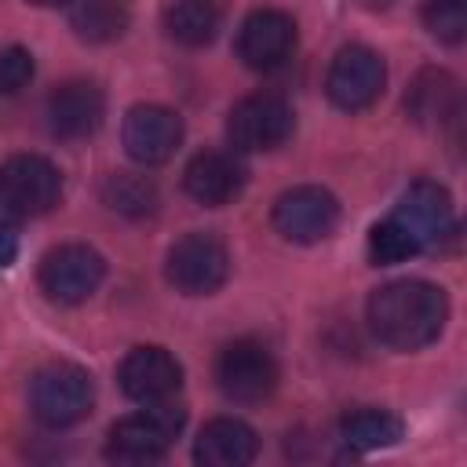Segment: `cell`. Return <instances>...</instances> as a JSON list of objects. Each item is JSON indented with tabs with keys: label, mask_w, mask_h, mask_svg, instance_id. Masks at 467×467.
<instances>
[{
	"label": "cell",
	"mask_w": 467,
	"mask_h": 467,
	"mask_svg": "<svg viewBox=\"0 0 467 467\" xmlns=\"http://www.w3.org/2000/svg\"><path fill=\"white\" fill-rule=\"evenodd\" d=\"M368 328L390 350H420L434 343L449 321V299L438 285L420 277L387 281L368 296Z\"/></svg>",
	"instance_id": "6da1fadb"
},
{
	"label": "cell",
	"mask_w": 467,
	"mask_h": 467,
	"mask_svg": "<svg viewBox=\"0 0 467 467\" xmlns=\"http://www.w3.org/2000/svg\"><path fill=\"white\" fill-rule=\"evenodd\" d=\"M182 423H186V409L175 405V398L171 401L142 405L139 412H131V416H124V420H117L109 427L106 456L113 463H128V467L153 463V460H161L175 445Z\"/></svg>",
	"instance_id": "7a4b0ae2"
},
{
	"label": "cell",
	"mask_w": 467,
	"mask_h": 467,
	"mask_svg": "<svg viewBox=\"0 0 467 467\" xmlns=\"http://www.w3.org/2000/svg\"><path fill=\"white\" fill-rule=\"evenodd\" d=\"M91 405H95V383L80 365L69 361L47 365L29 383V409L36 423H44L47 431H66L80 423L91 412Z\"/></svg>",
	"instance_id": "3957f363"
},
{
	"label": "cell",
	"mask_w": 467,
	"mask_h": 467,
	"mask_svg": "<svg viewBox=\"0 0 467 467\" xmlns=\"http://www.w3.org/2000/svg\"><path fill=\"white\" fill-rule=\"evenodd\" d=\"M62 197V171L40 153H15L0 164V208L29 219L44 215Z\"/></svg>",
	"instance_id": "277c9868"
},
{
	"label": "cell",
	"mask_w": 467,
	"mask_h": 467,
	"mask_svg": "<svg viewBox=\"0 0 467 467\" xmlns=\"http://www.w3.org/2000/svg\"><path fill=\"white\" fill-rule=\"evenodd\" d=\"M296 131V113L281 95L259 91L241 99L230 117H226V139L237 153H263V150H277L292 139Z\"/></svg>",
	"instance_id": "5b68a950"
},
{
	"label": "cell",
	"mask_w": 467,
	"mask_h": 467,
	"mask_svg": "<svg viewBox=\"0 0 467 467\" xmlns=\"http://www.w3.org/2000/svg\"><path fill=\"white\" fill-rule=\"evenodd\" d=\"M102 277H106V259L91 244H80V241L51 248L40 259V274H36L40 292L62 306H77V303L91 299L99 292Z\"/></svg>",
	"instance_id": "8992f818"
},
{
	"label": "cell",
	"mask_w": 467,
	"mask_h": 467,
	"mask_svg": "<svg viewBox=\"0 0 467 467\" xmlns=\"http://www.w3.org/2000/svg\"><path fill=\"white\" fill-rule=\"evenodd\" d=\"M168 281L182 296H212L230 277V252L215 234H186L168 248Z\"/></svg>",
	"instance_id": "52a82bcc"
},
{
	"label": "cell",
	"mask_w": 467,
	"mask_h": 467,
	"mask_svg": "<svg viewBox=\"0 0 467 467\" xmlns=\"http://www.w3.org/2000/svg\"><path fill=\"white\" fill-rule=\"evenodd\" d=\"M215 383L234 405H259L277 387V361L255 339H234L215 358Z\"/></svg>",
	"instance_id": "ba28073f"
},
{
	"label": "cell",
	"mask_w": 467,
	"mask_h": 467,
	"mask_svg": "<svg viewBox=\"0 0 467 467\" xmlns=\"http://www.w3.org/2000/svg\"><path fill=\"white\" fill-rule=\"evenodd\" d=\"M383 84H387V66L365 44L339 47L336 58H332V66H328V77H325L328 102L336 109H343V113L368 109L383 95Z\"/></svg>",
	"instance_id": "9c48e42d"
},
{
	"label": "cell",
	"mask_w": 467,
	"mask_h": 467,
	"mask_svg": "<svg viewBox=\"0 0 467 467\" xmlns=\"http://www.w3.org/2000/svg\"><path fill=\"white\" fill-rule=\"evenodd\" d=\"M274 230L292 244H317L339 226V201L325 186H292L274 201Z\"/></svg>",
	"instance_id": "30bf717a"
},
{
	"label": "cell",
	"mask_w": 467,
	"mask_h": 467,
	"mask_svg": "<svg viewBox=\"0 0 467 467\" xmlns=\"http://www.w3.org/2000/svg\"><path fill=\"white\" fill-rule=\"evenodd\" d=\"M296 40H299V33H296L292 15H285L277 7H259L237 29V58L255 73H270L292 58Z\"/></svg>",
	"instance_id": "8fae6325"
},
{
	"label": "cell",
	"mask_w": 467,
	"mask_h": 467,
	"mask_svg": "<svg viewBox=\"0 0 467 467\" xmlns=\"http://www.w3.org/2000/svg\"><path fill=\"white\" fill-rule=\"evenodd\" d=\"M124 150L135 164L142 168H157L164 161L175 157L179 142H182V120L175 109L157 106V102H139L128 109L124 128H120Z\"/></svg>",
	"instance_id": "7c38bea8"
},
{
	"label": "cell",
	"mask_w": 467,
	"mask_h": 467,
	"mask_svg": "<svg viewBox=\"0 0 467 467\" xmlns=\"http://www.w3.org/2000/svg\"><path fill=\"white\" fill-rule=\"evenodd\" d=\"M390 215L412 234V241L420 244V252L438 248L441 241H449V237L456 234L452 197H449L445 186H438V182H431V179L412 182V186L401 193V201H398V208H394Z\"/></svg>",
	"instance_id": "4fadbf2b"
},
{
	"label": "cell",
	"mask_w": 467,
	"mask_h": 467,
	"mask_svg": "<svg viewBox=\"0 0 467 467\" xmlns=\"http://www.w3.org/2000/svg\"><path fill=\"white\" fill-rule=\"evenodd\" d=\"M117 383L139 405L171 401L182 387V365L164 347H135L124 354V361L117 368Z\"/></svg>",
	"instance_id": "5bb4252c"
},
{
	"label": "cell",
	"mask_w": 467,
	"mask_h": 467,
	"mask_svg": "<svg viewBox=\"0 0 467 467\" xmlns=\"http://www.w3.org/2000/svg\"><path fill=\"white\" fill-rule=\"evenodd\" d=\"M244 182H248V171H244L241 157L237 153H226V150H201L186 164V171H182L186 193L197 204H204V208L230 204L234 197H241Z\"/></svg>",
	"instance_id": "9a60e30c"
},
{
	"label": "cell",
	"mask_w": 467,
	"mask_h": 467,
	"mask_svg": "<svg viewBox=\"0 0 467 467\" xmlns=\"http://www.w3.org/2000/svg\"><path fill=\"white\" fill-rule=\"evenodd\" d=\"M106 117V95L91 80H66L47 99V128L58 139H88Z\"/></svg>",
	"instance_id": "2e32d148"
},
{
	"label": "cell",
	"mask_w": 467,
	"mask_h": 467,
	"mask_svg": "<svg viewBox=\"0 0 467 467\" xmlns=\"http://www.w3.org/2000/svg\"><path fill=\"white\" fill-rule=\"evenodd\" d=\"M259 452L255 431L237 416H215L201 427L193 441V460L201 467H244Z\"/></svg>",
	"instance_id": "e0dca14e"
},
{
	"label": "cell",
	"mask_w": 467,
	"mask_h": 467,
	"mask_svg": "<svg viewBox=\"0 0 467 467\" xmlns=\"http://www.w3.org/2000/svg\"><path fill=\"white\" fill-rule=\"evenodd\" d=\"M73 29L88 44H109L131 26V0H73Z\"/></svg>",
	"instance_id": "ac0fdd59"
},
{
	"label": "cell",
	"mask_w": 467,
	"mask_h": 467,
	"mask_svg": "<svg viewBox=\"0 0 467 467\" xmlns=\"http://www.w3.org/2000/svg\"><path fill=\"white\" fill-rule=\"evenodd\" d=\"M405 434L401 420L387 409H358L339 423V438L347 441V449L354 452H376V449H390L398 445Z\"/></svg>",
	"instance_id": "d6986e66"
},
{
	"label": "cell",
	"mask_w": 467,
	"mask_h": 467,
	"mask_svg": "<svg viewBox=\"0 0 467 467\" xmlns=\"http://www.w3.org/2000/svg\"><path fill=\"white\" fill-rule=\"evenodd\" d=\"M168 36L179 40L182 47H204L215 40L219 26H223V7L219 0H179L168 18Z\"/></svg>",
	"instance_id": "ffe728a7"
},
{
	"label": "cell",
	"mask_w": 467,
	"mask_h": 467,
	"mask_svg": "<svg viewBox=\"0 0 467 467\" xmlns=\"http://www.w3.org/2000/svg\"><path fill=\"white\" fill-rule=\"evenodd\" d=\"M405 106L412 109L416 120H434V117L441 120L445 113L456 109V84H452L445 73H423V77L412 84Z\"/></svg>",
	"instance_id": "44dd1931"
},
{
	"label": "cell",
	"mask_w": 467,
	"mask_h": 467,
	"mask_svg": "<svg viewBox=\"0 0 467 467\" xmlns=\"http://www.w3.org/2000/svg\"><path fill=\"white\" fill-rule=\"evenodd\" d=\"M412 255H420V244L412 241V234L394 215H387L383 223H376L368 230V259L376 266H394V263H405Z\"/></svg>",
	"instance_id": "7402d4cb"
},
{
	"label": "cell",
	"mask_w": 467,
	"mask_h": 467,
	"mask_svg": "<svg viewBox=\"0 0 467 467\" xmlns=\"http://www.w3.org/2000/svg\"><path fill=\"white\" fill-rule=\"evenodd\" d=\"M102 197L113 212H124V215H146L153 212V186L139 175H109V182L102 186Z\"/></svg>",
	"instance_id": "603a6c76"
},
{
	"label": "cell",
	"mask_w": 467,
	"mask_h": 467,
	"mask_svg": "<svg viewBox=\"0 0 467 467\" xmlns=\"http://www.w3.org/2000/svg\"><path fill=\"white\" fill-rule=\"evenodd\" d=\"M423 26L441 44H460L467 33V0H423Z\"/></svg>",
	"instance_id": "cb8c5ba5"
},
{
	"label": "cell",
	"mask_w": 467,
	"mask_h": 467,
	"mask_svg": "<svg viewBox=\"0 0 467 467\" xmlns=\"http://www.w3.org/2000/svg\"><path fill=\"white\" fill-rule=\"evenodd\" d=\"M29 80H33V55L26 47H18V44L4 47L0 51V99L18 95Z\"/></svg>",
	"instance_id": "d4e9b609"
},
{
	"label": "cell",
	"mask_w": 467,
	"mask_h": 467,
	"mask_svg": "<svg viewBox=\"0 0 467 467\" xmlns=\"http://www.w3.org/2000/svg\"><path fill=\"white\" fill-rule=\"evenodd\" d=\"M15 255H18V234H15V226L7 219H0V270L11 266Z\"/></svg>",
	"instance_id": "484cf974"
},
{
	"label": "cell",
	"mask_w": 467,
	"mask_h": 467,
	"mask_svg": "<svg viewBox=\"0 0 467 467\" xmlns=\"http://www.w3.org/2000/svg\"><path fill=\"white\" fill-rule=\"evenodd\" d=\"M29 4H36V7H62V4H73V0H29Z\"/></svg>",
	"instance_id": "4316f807"
}]
</instances>
